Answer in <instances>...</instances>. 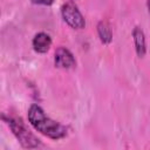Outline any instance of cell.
Listing matches in <instances>:
<instances>
[{
	"label": "cell",
	"mask_w": 150,
	"mask_h": 150,
	"mask_svg": "<svg viewBox=\"0 0 150 150\" xmlns=\"http://www.w3.org/2000/svg\"><path fill=\"white\" fill-rule=\"evenodd\" d=\"M27 116L29 123L36 131L52 139H60L67 135V128L48 117L43 109L38 104H32L29 107Z\"/></svg>",
	"instance_id": "6da1fadb"
},
{
	"label": "cell",
	"mask_w": 150,
	"mask_h": 150,
	"mask_svg": "<svg viewBox=\"0 0 150 150\" xmlns=\"http://www.w3.org/2000/svg\"><path fill=\"white\" fill-rule=\"evenodd\" d=\"M2 120L8 124L9 129L12 130L13 135L16 137V139L19 141V143L21 144L22 148L34 149V148H38L41 145L40 139L27 129V127L25 125V123L22 122L21 118H18L15 116H6L4 114Z\"/></svg>",
	"instance_id": "7a4b0ae2"
},
{
	"label": "cell",
	"mask_w": 150,
	"mask_h": 150,
	"mask_svg": "<svg viewBox=\"0 0 150 150\" xmlns=\"http://www.w3.org/2000/svg\"><path fill=\"white\" fill-rule=\"evenodd\" d=\"M61 15L64 22L73 29H83L86 26V20L77 6L73 1H68L61 7Z\"/></svg>",
	"instance_id": "3957f363"
},
{
	"label": "cell",
	"mask_w": 150,
	"mask_h": 150,
	"mask_svg": "<svg viewBox=\"0 0 150 150\" xmlns=\"http://www.w3.org/2000/svg\"><path fill=\"white\" fill-rule=\"evenodd\" d=\"M54 64L62 69H73L76 67V60L71 52L64 47H59L54 54Z\"/></svg>",
	"instance_id": "277c9868"
},
{
	"label": "cell",
	"mask_w": 150,
	"mask_h": 150,
	"mask_svg": "<svg viewBox=\"0 0 150 150\" xmlns=\"http://www.w3.org/2000/svg\"><path fill=\"white\" fill-rule=\"evenodd\" d=\"M32 46H33V48L36 53L45 54L49 50V48L52 46V38L47 33L40 32L33 38Z\"/></svg>",
	"instance_id": "5b68a950"
},
{
	"label": "cell",
	"mask_w": 150,
	"mask_h": 150,
	"mask_svg": "<svg viewBox=\"0 0 150 150\" xmlns=\"http://www.w3.org/2000/svg\"><path fill=\"white\" fill-rule=\"evenodd\" d=\"M132 39H134V45L136 49V54L138 57H143L146 53V41H145V35L144 32L141 27L136 26L132 30Z\"/></svg>",
	"instance_id": "8992f818"
},
{
	"label": "cell",
	"mask_w": 150,
	"mask_h": 150,
	"mask_svg": "<svg viewBox=\"0 0 150 150\" xmlns=\"http://www.w3.org/2000/svg\"><path fill=\"white\" fill-rule=\"evenodd\" d=\"M97 34L103 45H109L112 40V30H111L109 22L103 21V20L100 21L97 23Z\"/></svg>",
	"instance_id": "52a82bcc"
},
{
	"label": "cell",
	"mask_w": 150,
	"mask_h": 150,
	"mask_svg": "<svg viewBox=\"0 0 150 150\" xmlns=\"http://www.w3.org/2000/svg\"><path fill=\"white\" fill-rule=\"evenodd\" d=\"M33 4H36V5H43V6H50L54 0H30Z\"/></svg>",
	"instance_id": "ba28073f"
},
{
	"label": "cell",
	"mask_w": 150,
	"mask_h": 150,
	"mask_svg": "<svg viewBox=\"0 0 150 150\" xmlns=\"http://www.w3.org/2000/svg\"><path fill=\"white\" fill-rule=\"evenodd\" d=\"M146 6H148V12H149V15H150V0H146Z\"/></svg>",
	"instance_id": "9c48e42d"
}]
</instances>
